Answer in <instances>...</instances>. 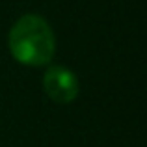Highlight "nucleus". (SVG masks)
<instances>
[{"instance_id": "obj_2", "label": "nucleus", "mask_w": 147, "mask_h": 147, "mask_svg": "<svg viewBox=\"0 0 147 147\" xmlns=\"http://www.w3.org/2000/svg\"><path fill=\"white\" fill-rule=\"evenodd\" d=\"M43 90L50 100L69 104L78 97L80 84L76 75L63 65H50L43 75Z\"/></svg>"}, {"instance_id": "obj_1", "label": "nucleus", "mask_w": 147, "mask_h": 147, "mask_svg": "<svg viewBox=\"0 0 147 147\" xmlns=\"http://www.w3.org/2000/svg\"><path fill=\"white\" fill-rule=\"evenodd\" d=\"M7 47L21 65L43 67L52 61L56 54V36L45 17L26 13L11 26Z\"/></svg>"}]
</instances>
